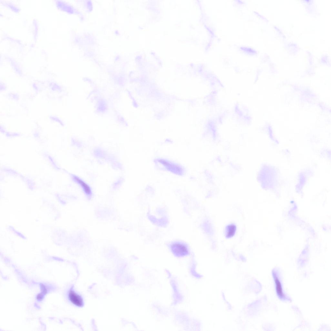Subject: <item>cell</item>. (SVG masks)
I'll return each mask as SVG.
<instances>
[{
  "instance_id": "obj_1",
  "label": "cell",
  "mask_w": 331,
  "mask_h": 331,
  "mask_svg": "<svg viewBox=\"0 0 331 331\" xmlns=\"http://www.w3.org/2000/svg\"><path fill=\"white\" fill-rule=\"evenodd\" d=\"M272 275L276 288L277 295L278 298L282 300H288L286 295L284 292L282 282L280 274L276 270H273Z\"/></svg>"
},
{
  "instance_id": "obj_2",
  "label": "cell",
  "mask_w": 331,
  "mask_h": 331,
  "mask_svg": "<svg viewBox=\"0 0 331 331\" xmlns=\"http://www.w3.org/2000/svg\"><path fill=\"white\" fill-rule=\"evenodd\" d=\"M69 300L74 305L79 307L83 305V301L80 296L73 290H70L68 294Z\"/></svg>"
},
{
  "instance_id": "obj_6",
  "label": "cell",
  "mask_w": 331,
  "mask_h": 331,
  "mask_svg": "<svg viewBox=\"0 0 331 331\" xmlns=\"http://www.w3.org/2000/svg\"><path fill=\"white\" fill-rule=\"evenodd\" d=\"M44 295L40 293L38 294L37 296V299L38 300H41L44 298Z\"/></svg>"
},
{
  "instance_id": "obj_4",
  "label": "cell",
  "mask_w": 331,
  "mask_h": 331,
  "mask_svg": "<svg viewBox=\"0 0 331 331\" xmlns=\"http://www.w3.org/2000/svg\"><path fill=\"white\" fill-rule=\"evenodd\" d=\"M77 181L83 188L84 191L87 194H89L91 192V190L89 187L83 181L80 180L79 178H76Z\"/></svg>"
},
{
  "instance_id": "obj_5",
  "label": "cell",
  "mask_w": 331,
  "mask_h": 331,
  "mask_svg": "<svg viewBox=\"0 0 331 331\" xmlns=\"http://www.w3.org/2000/svg\"><path fill=\"white\" fill-rule=\"evenodd\" d=\"M41 293H40L42 295H45L47 292V289L46 287L44 285H41Z\"/></svg>"
},
{
  "instance_id": "obj_3",
  "label": "cell",
  "mask_w": 331,
  "mask_h": 331,
  "mask_svg": "<svg viewBox=\"0 0 331 331\" xmlns=\"http://www.w3.org/2000/svg\"><path fill=\"white\" fill-rule=\"evenodd\" d=\"M172 249L176 254L179 255H184L188 252L187 247L184 244L180 243H175L172 245Z\"/></svg>"
}]
</instances>
